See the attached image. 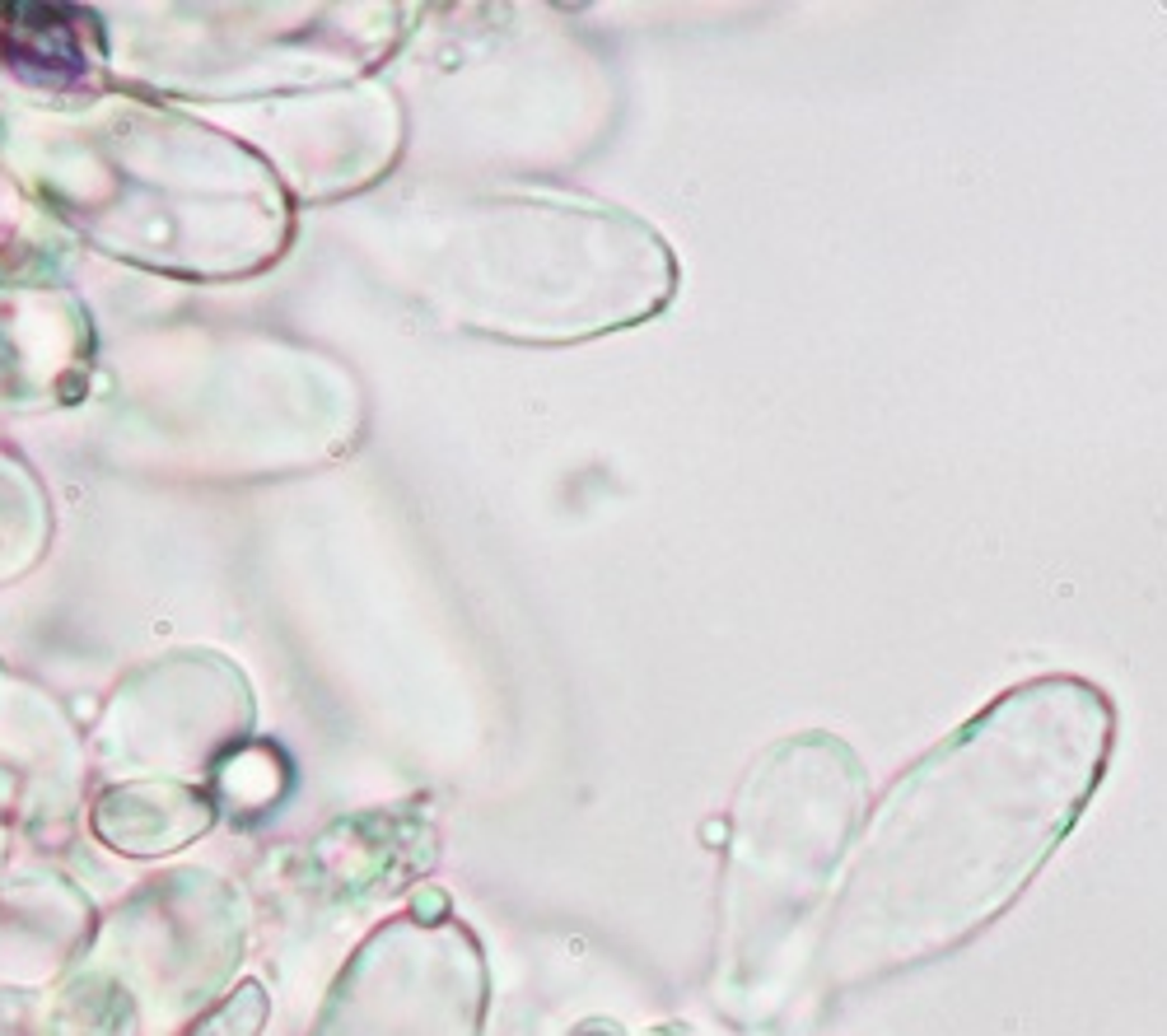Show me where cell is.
I'll use <instances>...</instances> for the list:
<instances>
[{"mask_svg":"<svg viewBox=\"0 0 1167 1036\" xmlns=\"http://www.w3.org/2000/svg\"><path fill=\"white\" fill-rule=\"evenodd\" d=\"M1111 747V696L1070 672L999 691L929 747L850 850L817 948L822 990L878 985L990 930L1070 840Z\"/></svg>","mask_w":1167,"mask_h":1036,"instance_id":"cell-1","label":"cell"},{"mask_svg":"<svg viewBox=\"0 0 1167 1036\" xmlns=\"http://www.w3.org/2000/svg\"><path fill=\"white\" fill-rule=\"evenodd\" d=\"M869 779L836 733H799L752 766L729 873V980L748 1004L775 994L831 883L850 864Z\"/></svg>","mask_w":1167,"mask_h":1036,"instance_id":"cell-2","label":"cell"}]
</instances>
